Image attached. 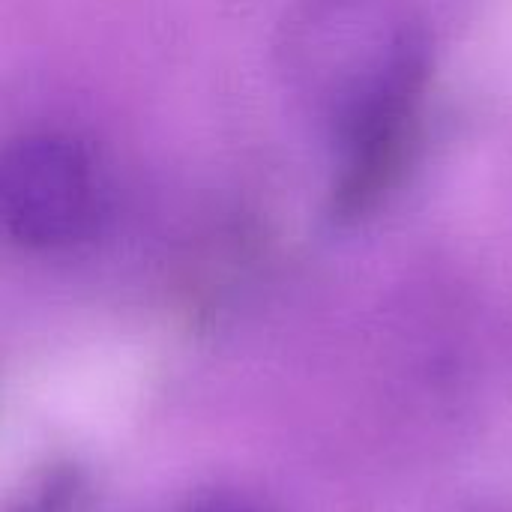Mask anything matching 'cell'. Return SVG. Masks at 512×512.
Listing matches in <instances>:
<instances>
[{
    "instance_id": "cell-1",
    "label": "cell",
    "mask_w": 512,
    "mask_h": 512,
    "mask_svg": "<svg viewBox=\"0 0 512 512\" xmlns=\"http://www.w3.org/2000/svg\"><path fill=\"white\" fill-rule=\"evenodd\" d=\"M279 69L336 150L330 213L357 222L402 180L432 75L426 24L402 0H297Z\"/></svg>"
},
{
    "instance_id": "cell-2",
    "label": "cell",
    "mask_w": 512,
    "mask_h": 512,
    "mask_svg": "<svg viewBox=\"0 0 512 512\" xmlns=\"http://www.w3.org/2000/svg\"><path fill=\"white\" fill-rule=\"evenodd\" d=\"M102 183L93 153L66 132H27L0 162V213L9 237L27 249L84 243L102 219Z\"/></svg>"
},
{
    "instance_id": "cell-3",
    "label": "cell",
    "mask_w": 512,
    "mask_h": 512,
    "mask_svg": "<svg viewBox=\"0 0 512 512\" xmlns=\"http://www.w3.org/2000/svg\"><path fill=\"white\" fill-rule=\"evenodd\" d=\"M195 512H249V510L234 507V504H213V507H201V510H195Z\"/></svg>"
}]
</instances>
